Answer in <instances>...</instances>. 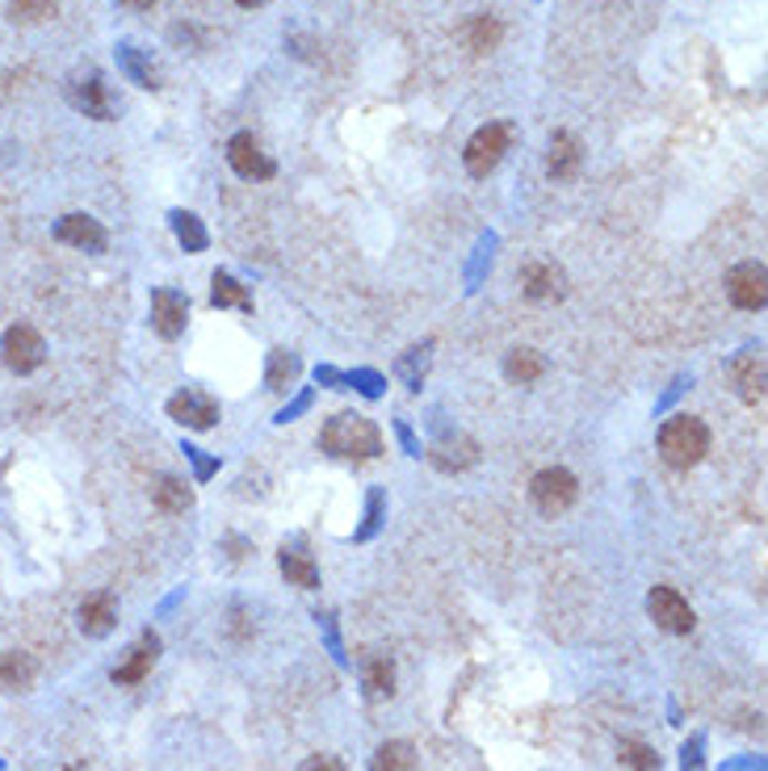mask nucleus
Instances as JSON below:
<instances>
[{"label":"nucleus","mask_w":768,"mask_h":771,"mask_svg":"<svg viewBox=\"0 0 768 771\" xmlns=\"http://www.w3.org/2000/svg\"><path fill=\"white\" fill-rule=\"evenodd\" d=\"M320 445H324V453H332V457H345V461H370V457L383 453V433H378L374 419H365V415H357V412H341L324 424Z\"/></svg>","instance_id":"f257e3e1"},{"label":"nucleus","mask_w":768,"mask_h":771,"mask_svg":"<svg viewBox=\"0 0 768 771\" xmlns=\"http://www.w3.org/2000/svg\"><path fill=\"white\" fill-rule=\"evenodd\" d=\"M659 453H664L668 466L689 470V466H697V461L710 453V428H706L697 415H673V419L659 428Z\"/></svg>","instance_id":"f03ea898"},{"label":"nucleus","mask_w":768,"mask_h":771,"mask_svg":"<svg viewBox=\"0 0 768 771\" xmlns=\"http://www.w3.org/2000/svg\"><path fill=\"white\" fill-rule=\"evenodd\" d=\"M47 357V344L34 327H26V323H13L4 339H0V361L13 369V374H34Z\"/></svg>","instance_id":"7ed1b4c3"},{"label":"nucleus","mask_w":768,"mask_h":771,"mask_svg":"<svg viewBox=\"0 0 768 771\" xmlns=\"http://www.w3.org/2000/svg\"><path fill=\"white\" fill-rule=\"evenodd\" d=\"M504 151H508V126H504V122L479 126V131L471 134L466 151H462L466 172H471V176H487V172H496V164L504 160Z\"/></svg>","instance_id":"20e7f679"},{"label":"nucleus","mask_w":768,"mask_h":771,"mask_svg":"<svg viewBox=\"0 0 768 771\" xmlns=\"http://www.w3.org/2000/svg\"><path fill=\"white\" fill-rule=\"evenodd\" d=\"M529 499H534V508L542 516H558V511H567L576 504V478L567 470H542L534 474V483H529Z\"/></svg>","instance_id":"39448f33"},{"label":"nucleus","mask_w":768,"mask_h":771,"mask_svg":"<svg viewBox=\"0 0 768 771\" xmlns=\"http://www.w3.org/2000/svg\"><path fill=\"white\" fill-rule=\"evenodd\" d=\"M647 612H651V621L659 625L664 633H693V625H697L689 600H685L676 587H651Z\"/></svg>","instance_id":"423d86ee"},{"label":"nucleus","mask_w":768,"mask_h":771,"mask_svg":"<svg viewBox=\"0 0 768 771\" xmlns=\"http://www.w3.org/2000/svg\"><path fill=\"white\" fill-rule=\"evenodd\" d=\"M727 294L739 311H765L768 302V273L760 261H744L730 268L727 277Z\"/></svg>","instance_id":"0eeeda50"},{"label":"nucleus","mask_w":768,"mask_h":771,"mask_svg":"<svg viewBox=\"0 0 768 771\" xmlns=\"http://www.w3.org/2000/svg\"><path fill=\"white\" fill-rule=\"evenodd\" d=\"M68 101H72L84 118H97V122H110V113H114L110 110V97H105V80H101V72H93V68L68 75Z\"/></svg>","instance_id":"6e6552de"},{"label":"nucleus","mask_w":768,"mask_h":771,"mask_svg":"<svg viewBox=\"0 0 768 771\" xmlns=\"http://www.w3.org/2000/svg\"><path fill=\"white\" fill-rule=\"evenodd\" d=\"M169 415L176 424L193 428V433H206V428L219 424V403L211 395H202V390H181V395L169 398Z\"/></svg>","instance_id":"1a4fd4ad"},{"label":"nucleus","mask_w":768,"mask_h":771,"mask_svg":"<svg viewBox=\"0 0 768 771\" xmlns=\"http://www.w3.org/2000/svg\"><path fill=\"white\" fill-rule=\"evenodd\" d=\"M228 164L240 172L244 181H270V176H273V160L261 151V143H256L252 134H235V139H231V143H228Z\"/></svg>","instance_id":"9d476101"},{"label":"nucleus","mask_w":768,"mask_h":771,"mask_svg":"<svg viewBox=\"0 0 768 771\" xmlns=\"http://www.w3.org/2000/svg\"><path fill=\"white\" fill-rule=\"evenodd\" d=\"M185 319H190V298L176 294V290H155L152 294V327L164 339H176L185 332Z\"/></svg>","instance_id":"9b49d317"},{"label":"nucleus","mask_w":768,"mask_h":771,"mask_svg":"<svg viewBox=\"0 0 768 771\" xmlns=\"http://www.w3.org/2000/svg\"><path fill=\"white\" fill-rule=\"evenodd\" d=\"M55 240L80 247V252H105V226L89 214H63L55 226Z\"/></svg>","instance_id":"f8f14e48"},{"label":"nucleus","mask_w":768,"mask_h":771,"mask_svg":"<svg viewBox=\"0 0 768 771\" xmlns=\"http://www.w3.org/2000/svg\"><path fill=\"white\" fill-rule=\"evenodd\" d=\"M362 688L370 700L395 697V662L383 650H365L362 655Z\"/></svg>","instance_id":"ddd939ff"},{"label":"nucleus","mask_w":768,"mask_h":771,"mask_svg":"<svg viewBox=\"0 0 768 771\" xmlns=\"http://www.w3.org/2000/svg\"><path fill=\"white\" fill-rule=\"evenodd\" d=\"M521 285H525V298L534 302H555L567 294V277H563V268H555V264H525Z\"/></svg>","instance_id":"4468645a"},{"label":"nucleus","mask_w":768,"mask_h":771,"mask_svg":"<svg viewBox=\"0 0 768 771\" xmlns=\"http://www.w3.org/2000/svg\"><path fill=\"white\" fill-rule=\"evenodd\" d=\"M730 382L744 403H765V353H744V357L730 365Z\"/></svg>","instance_id":"2eb2a0df"},{"label":"nucleus","mask_w":768,"mask_h":771,"mask_svg":"<svg viewBox=\"0 0 768 771\" xmlns=\"http://www.w3.org/2000/svg\"><path fill=\"white\" fill-rule=\"evenodd\" d=\"M155 659H160V633H143V638L131 646V655H127V662L122 667H114V683H139V679H148V671L155 667Z\"/></svg>","instance_id":"dca6fc26"},{"label":"nucleus","mask_w":768,"mask_h":771,"mask_svg":"<svg viewBox=\"0 0 768 771\" xmlns=\"http://www.w3.org/2000/svg\"><path fill=\"white\" fill-rule=\"evenodd\" d=\"M118 625V603L114 596H105V591H97L89 600L80 603V629H84V638H110Z\"/></svg>","instance_id":"f3484780"},{"label":"nucleus","mask_w":768,"mask_h":771,"mask_svg":"<svg viewBox=\"0 0 768 771\" xmlns=\"http://www.w3.org/2000/svg\"><path fill=\"white\" fill-rule=\"evenodd\" d=\"M34 679H39V662L30 659L26 650L0 655V688H4V692H30Z\"/></svg>","instance_id":"a211bd4d"},{"label":"nucleus","mask_w":768,"mask_h":771,"mask_svg":"<svg viewBox=\"0 0 768 771\" xmlns=\"http://www.w3.org/2000/svg\"><path fill=\"white\" fill-rule=\"evenodd\" d=\"M546 169H550V176H555V181H572V176H576V172H579L576 134L558 131L555 139H550V160H546Z\"/></svg>","instance_id":"6ab92c4d"},{"label":"nucleus","mask_w":768,"mask_h":771,"mask_svg":"<svg viewBox=\"0 0 768 771\" xmlns=\"http://www.w3.org/2000/svg\"><path fill=\"white\" fill-rule=\"evenodd\" d=\"M282 575H286L294 587H303V591H315L320 587V570H315V562H311L303 549H282Z\"/></svg>","instance_id":"aec40b11"},{"label":"nucleus","mask_w":768,"mask_h":771,"mask_svg":"<svg viewBox=\"0 0 768 771\" xmlns=\"http://www.w3.org/2000/svg\"><path fill=\"white\" fill-rule=\"evenodd\" d=\"M412 768H416V747L404 742V738L383 742V747L374 751V763H370V771H412Z\"/></svg>","instance_id":"412c9836"},{"label":"nucleus","mask_w":768,"mask_h":771,"mask_svg":"<svg viewBox=\"0 0 768 771\" xmlns=\"http://www.w3.org/2000/svg\"><path fill=\"white\" fill-rule=\"evenodd\" d=\"M211 306H235V311H252V294L235 282L231 273H214L211 277Z\"/></svg>","instance_id":"4be33fe9"},{"label":"nucleus","mask_w":768,"mask_h":771,"mask_svg":"<svg viewBox=\"0 0 768 771\" xmlns=\"http://www.w3.org/2000/svg\"><path fill=\"white\" fill-rule=\"evenodd\" d=\"M152 499H155V508H160V511H185L193 504V490L185 487L181 478L164 474V478H155Z\"/></svg>","instance_id":"5701e85b"},{"label":"nucleus","mask_w":768,"mask_h":771,"mask_svg":"<svg viewBox=\"0 0 768 771\" xmlns=\"http://www.w3.org/2000/svg\"><path fill=\"white\" fill-rule=\"evenodd\" d=\"M504 374L513 377V382H521V386H529V382H538L546 374V361L534 348H513L508 361H504Z\"/></svg>","instance_id":"b1692460"},{"label":"nucleus","mask_w":768,"mask_h":771,"mask_svg":"<svg viewBox=\"0 0 768 771\" xmlns=\"http://www.w3.org/2000/svg\"><path fill=\"white\" fill-rule=\"evenodd\" d=\"M499 38H504V26H499L496 18H471V26H466V47H471L475 55L496 51Z\"/></svg>","instance_id":"393cba45"},{"label":"nucleus","mask_w":768,"mask_h":771,"mask_svg":"<svg viewBox=\"0 0 768 771\" xmlns=\"http://www.w3.org/2000/svg\"><path fill=\"white\" fill-rule=\"evenodd\" d=\"M118 59H122V72L131 75L139 89H160V75H155V68L148 63V59L139 55V47L122 42V47H118Z\"/></svg>","instance_id":"a878e982"},{"label":"nucleus","mask_w":768,"mask_h":771,"mask_svg":"<svg viewBox=\"0 0 768 771\" xmlns=\"http://www.w3.org/2000/svg\"><path fill=\"white\" fill-rule=\"evenodd\" d=\"M617 759L630 771H659V754L647 742H638V738H622L617 742Z\"/></svg>","instance_id":"bb28decb"},{"label":"nucleus","mask_w":768,"mask_h":771,"mask_svg":"<svg viewBox=\"0 0 768 771\" xmlns=\"http://www.w3.org/2000/svg\"><path fill=\"white\" fill-rule=\"evenodd\" d=\"M59 9V0H9V18L26 21V26H39V21H51Z\"/></svg>","instance_id":"cd10ccee"},{"label":"nucleus","mask_w":768,"mask_h":771,"mask_svg":"<svg viewBox=\"0 0 768 771\" xmlns=\"http://www.w3.org/2000/svg\"><path fill=\"white\" fill-rule=\"evenodd\" d=\"M173 231H176V240H181V247H185V252H202V247H206V231H202L198 214H190V210H176Z\"/></svg>","instance_id":"c85d7f7f"},{"label":"nucleus","mask_w":768,"mask_h":771,"mask_svg":"<svg viewBox=\"0 0 768 771\" xmlns=\"http://www.w3.org/2000/svg\"><path fill=\"white\" fill-rule=\"evenodd\" d=\"M294 377H299V361H294V353H286V348H273L270 374H265L270 390H286Z\"/></svg>","instance_id":"c756f323"},{"label":"nucleus","mask_w":768,"mask_h":771,"mask_svg":"<svg viewBox=\"0 0 768 771\" xmlns=\"http://www.w3.org/2000/svg\"><path fill=\"white\" fill-rule=\"evenodd\" d=\"M680 754H685V759H680V768H685V771H701V738H689Z\"/></svg>","instance_id":"7c9ffc66"},{"label":"nucleus","mask_w":768,"mask_h":771,"mask_svg":"<svg viewBox=\"0 0 768 771\" xmlns=\"http://www.w3.org/2000/svg\"><path fill=\"white\" fill-rule=\"evenodd\" d=\"M299 771H345V763H341V759H332V754H315V759H307Z\"/></svg>","instance_id":"2f4dec72"},{"label":"nucleus","mask_w":768,"mask_h":771,"mask_svg":"<svg viewBox=\"0 0 768 771\" xmlns=\"http://www.w3.org/2000/svg\"><path fill=\"white\" fill-rule=\"evenodd\" d=\"M122 4H127V9H152L155 0H122Z\"/></svg>","instance_id":"473e14b6"},{"label":"nucleus","mask_w":768,"mask_h":771,"mask_svg":"<svg viewBox=\"0 0 768 771\" xmlns=\"http://www.w3.org/2000/svg\"><path fill=\"white\" fill-rule=\"evenodd\" d=\"M235 4H244V9H261V4H270V0H235Z\"/></svg>","instance_id":"72a5a7b5"}]
</instances>
